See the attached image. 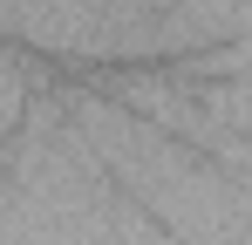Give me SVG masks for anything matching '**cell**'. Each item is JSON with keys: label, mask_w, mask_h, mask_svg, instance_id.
<instances>
[{"label": "cell", "mask_w": 252, "mask_h": 245, "mask_svg": "<svg viewBox=\"0 0 252 245\" xmlns=\"http://www.w3.org/2000/svg\"><path fill=\"white\" fill-rule=\"evenodd\" d=\"M48 95L62 122L82 136V150L109 170V184L150 225H164L177 245H246V177L239 170L164 136L157 122H143L136 109H123L82 75H55Z\"/></svg>", "instance_id": "cell-1"}]
</instances>
